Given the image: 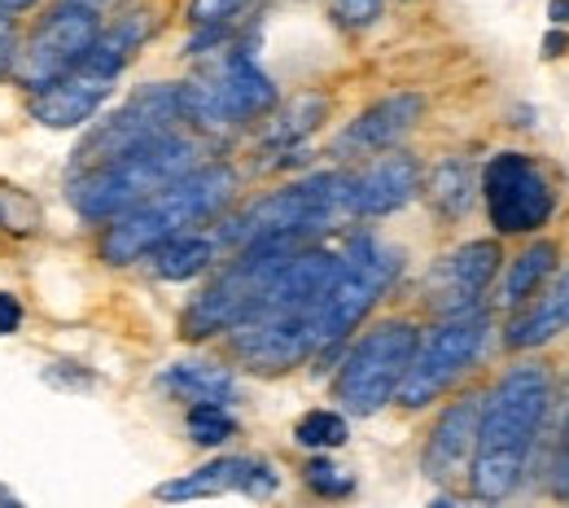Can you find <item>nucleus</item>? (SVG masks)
<instances>
[{"label": "nucleus", "instance_id": "nucleus-27", "mask_svg": "<svg viewBox=\"0 0 569 508\" xmlns=\"http://www.w3.org/2000/svg\"><path fill=\"white\" fill-rule=\"evenodd\" d=\"M44 223L40 216V202L13 185H0V228L4 232H36Z\"/></svg>", "mask_w": 569, "mask_h": 508}, {"label": "nucleus", "instance_id": "nucleus-3", "mask_svg": "<svg viewBox=\"0 0 569 508\" xmlns=\"http://www.w3.org/2000/svg\"><path fill=\"white\" fill-rule=\"evenodd\" d=\"M351 216H356L351 176L325 171V176H307V180H293L284 189L254 198L250 207H241V216H232L214 232V241L219 250H246V246L277 241V237L311 241L316 232H329Z\"/></svg>", "mask_w": 569, "mask_h": 508}, {"label": "nucleus", "instance_id": "nucleus-2", "mask_svg": "<svg viewBox=\"0 0 569 508\" xmlns=\"http://www.w3.org/2000/svg\"><path fill=\"white\" fill-rule=\"evenodd\" d=\"M237 198V171L223 162H207L198 171H189L184 180H176L171 189L153 193L137 211L110 219V228L101 232V259L123 268V263H141L158 246L198 232L202 223H211L228 202Z\"/></svg>", "mask_w": 569, "mask_h": 508}, {"label": "nucleus", "instance_id": "nucleus-22", "mask_svg": "<svg viewBox=\"0 0 569 508\" xmlns=\"http://www.w3.org/2000/svg\"><path fill=\"white\" fill-rule=\"evenodd\" d=\"M214 255H219L214 232H202V228H198V232H184V237L158 246L149 259H153V272H158L162 281H189V277H198V272L211 268Z\"/></svg>", "mask_w": 569, "mask_h": 508}, {"label": "nucleus", "instance_id": "nucleus-31", "mask_svg": "<svg viewBox=\"0 0 569 508\" xmlns=\"http://www.w3.org/2000/svg\"><path fill=\"white\" fill-rule=\"evenodd\" d=\"M277 487H281L277 469H272L268 460H259L254 474H250V482H246V496H250V500H268V496H277Z\"/></svg>", "mask_w": 569, "mask_h": 508}, {"label": "nucleus", "instance_id": "nucleus-15", "mask_svg": "<svg viewBox=\"0 0 569 508\" xmlns=\"http://www.w3.org/2000/svg\"><path fill=\"white\" fill-rule=\"evenodd\" d=\"M482 395H487V390H469V395H460V399L447 404L442 417L433 421L426 451H421V469H426L433 482L456 478V474L473 460L478 417H482Z\"/></svg>", "mask_w": 569, "mask_h": 508}, {"label": "nucleus", "instance_id": "nucleus-26", "mask_svg": "<svg viewBox=\"0 0 569 508\" xmlns=\"http://www.w3.org/2000/svg\"><path fill=\"white\" fill-rule=\"evenodd\" d=\"M184 430H189V438H193L198 447H219V442H228V438L237 435V421H232V412H228V408L198 404V408H189Z\"/></svg>", "mask_w": 569, "mask_h": 508}, {"label": "nucleus", "instance_id": "nucleus-33", "mask_svg": "<svg viewBox=\"0 0 569 508\" xmlns=\"http://www.w3.org/2000/svg\"><path fill=\"white\" fill-rule=\"evenodd\" d=\"M18 325H22V302L13 293H0V338L18 333Z\"/></svg>", "mask_w": 569, "mask_h": 508}, {"label": "nucleus", "instance_id": "nucleus-9", "mask_svg": "<svg viewBox=\"0 0 569 508\" xmlns=\"http://www.w3.org/2000/svg\"><path fill=\"white\" fill-rule=\"evenodd\" d=\"M184 123V106H180V83H149L141 88L119 114H110L106 123H97L88 132V141L74 149V176L97 171L123 153L153 146L171 132H180Z\"/></svg>", "mask_w": 569, "mask_h": 508}, {"label": "nucleus", "instance_id": "nucleus-18", "mask_svg": "<svg viewBox=\"0 0 569 508\" xmlns=\"http://www.w3.org/2000/svg\"><path fill=\"white\" fill-rule=\"evenodd\" d=\"M569 329V268L543 290L535 293L530 302H521V311L508 320L503 347L508 351H535L552 338H561Z\"/></svg>", "mask_w": 569, "mask_h": 508}, {"label": "nucleus", "instance_id": "nucleus-20", "mask_svg": "<svg viewBox=\"0 0 569 508\" xmlns=\"http://www.w3.org/2000/svg\"><path fill=\"white\" fill-rule=\"evenodd\" d=\"M158 381H162V390H171V395H176V399H184L189 408H198V404H214V408H223V404H232V399H237V377H232V368L211 363V360L171 363Z\"/></svg>", "mask_w": 569, "mask_h": 508}, {"label": "nucleus", "instance_id": "nucleus-37", "mask_svg": "<svg viewBox=\"0 0 569 508\" xmlns=\"http://www.w3.org/2000/svg\"><path fill=\"white\" fill-rule=\"evenodd\" d=\"M552 22H569V0H552Z\"/></svg>", "mask_w": 569, "mask_h": 508}, {"label": "nucleus", "instance_id": "nucleus-24", "mask_svg": "<svg viewBox=\"0 0 569 508\" xmlns=\"http://www.w3.org/2000/svg\"><path fill=\"white\" fill-rule=\"evenodd\" d=\"M325 114H329V101H325V97H316V92H307V97L289 101L281 114L272 119V128H268V146H293L298 137L316 132V128L325 123Z\"/></svg>", "mask_w": 569, "mask_h": 508}, {"label": "nucleus", "instance_id": "nucleus-11", "mask_svg": "<svg viewBox=\"0 0 569 508\" xmlns=\"http://www.w3.org/2000/svg\"><path fill=\"white\" fill-rule=\"evenodd\" d=\"M482 198H487V216L503 237H521V232H539L552 211H557V189L548 180V171L530 158V153H496L482 171Z\"/></svg>", "mask_w": 569, "mask_h": 508}, {"label": "nucleus", "instance_id": "nucleus-4", "mask_svg": "<svg viewBox=\"0 0 569 508\" xmlns=\"http://www.w3.org/2000/svg\"><path fill=\"white\" fill-rule=\"evenodd\" d=\"M198 167H202V141L171 132V137L137 149V153H123L97 171L71 176V207L92 223L119 219L137 211L141 202H149L153 193L171 189L176 180H184Z\"/></svg>", "mask_w": 569, "mask_h": 508}, {"label": "nucleus", "instance_id": "nucleus-10", "mask_svg": "<svg viewBox=\"0 0 569 508\" xmlns=\"http://www.w3.org/2000/svg\"><path fill=\"white\" fill-rule=\"evenodd\" d=\"M487 333H491V316L482 307L478 311H465V316H447L426 342L417 347V356L408 363L395 399L403 408H426V404H433L442 390H451L473 368V360L487 347Z\"/></svg>", "mask_w": 569, "mask_h": 508}, {"label": "nucleus", "instance_id": "nucleus-21", "mask_svg": "<svg viewBox=\"0 0 569 508\" xmlns=\"http://www.w3.org/2000/svg\"><path fill=\"white\" fill-rule=\"evenodd\" d=\"M557 263H561V246H557V241H530V246L508 263L503 286H499V302H503V307L530 302L535 293L552 281Z\"/></svg>", "mask_w": 569, "mask_h": 508}, {"label": "nucleus", "instance_id": "nucleus-16", "mask_svg": "<svg viewBox=\"0 0 569 508\" xmlns=\"http://www.w3.org/2000/svg\"><path fill=\"white\" fill-rule=\"evenodd\" d=\"M421 193V162L412 153H381L351 176L356 216H390Z\"/></svg>", "mask_w": 569, "mask_h": 508}, {"label": "nucleus", "instance_id": "nucleus-35", "mask_svg": "<svg viewBox=\"0 0 569 508\" xmlns=\"http://www.w3.org/2000/svg\"><path fill=\"white\" fill-rule=\"evenodd\" d=\"M40 0H0V13L9 18V13H27V9H36Z\"/></svg>", "mask_w": 569, "mask_h": 508}, {"label": "nucleus", "instance_id": "nucleus-25", "mask_svg": "<svg viewBox=\"0 0 569 508\" xmlns=\"http://www.w3.org/2000/svg\"><path fill=\"white\" fill-rule=\"evenodd\" d=\"M293 438H298V447L333 451V447H342V442L351 438V426H347L342 412H333V408H316V412H307V417L293 426Z\"/></svg>", "mask_w": 569, "mask_h": 508}, {"label": "nucleus", "instance_id": "nucleus-7", "mask_svg": "<svg viewBox=\"0 0 569 508\" xmlns=\"http://www.w3.org/2000/svg\"><path fill=\"white\" fill-rule=\"evenodd\" d=\"M417 347H421V329L412 320L395 316V320L372 325L351 347V356L342 360L338 381H333V399L342 404V417L381 412L399 395V381L417 356Z\"/></svg>", "mask_w": 569, "mask_h": 508}, {"label": "nucleus", "instance_id": "nucleus-39", "mask_svg": "<svg viewBox=\"0 0 569 508\" xmlns=\"http://www.w3.org/2000/svg\"><path fill=\"white\" fill-rule=\"evenodd\" d=\"M0 508H22L18 500H0Z\"/></svg>", "mask_w": 569, "mask_h": 508}, {"label": "nucleus", "instance_id": "nucleus-8", "mask_svg": "<svg viewBox=\"0 0 569 508\" xmlns=\"http://www.w3.org/2000/svg\"><path fill=\"white\" fill-rule=\"evenodd\" d=\"M180 106L193 128L228 132V128H241V123L268 114L277 106V88L246 49H232L214 67L180 83Z\"/></svg>", "mask_w": 569, "mask_h": 508}, {"label": "nucleus", "instance_id": "nucleus-29", "mask_svg": "<svg viewBox=\"0 0 569 508\" xmlns=\"http://www.w3.org/2000/svg\"><path fill=\"white\" fill-rule=\"evenodd\" d=\"M329 13H333L338 27H347V31H368L377 18H386V0H333Z\"/></svg>", "mask_w": 569, "mask_h": 508}, {"label": "nucleus", "instance_id": "nucleus-17", "mask_svg": "<svg viewBox=\"0 0 569 508\" xmlns=\"http://www.w3.org/2000/svg\"><path fill=\"white\" fill-rule=\"evenodd\" d=\"M421 110H426V101H421L417 92H395V97L368 106L356 123L342 132L338 149H342V153H386V149L399 146V141L417 128Z\"/></svg>", "mask_w": 569, "mask_h": 508}, {"label": "nucleus", "instance_id": "nucleus-34", "mask_svg": "<svg viewBox=\"0 0 569 508\" xmlns=\"http://www.w3.org/2000/svg\"><path fill=\"white\" fill-rule=\"evenodd\" d=\"M561 487L569 496V417H566V438H561Z\"/></svg>", "mask_w": 569, "mask_h": 508}, {"label": "nucleus", "instance_id": "nucleus-13", "mask_svg": "<svg viewBox=\"0 0 569 508\" xmlns=\"http://www.w3.org/2000/svg\"><path fill=\"white\" fill-rule=\"evenodd\" d=\"M499 246L496 241H469L456 255L442 259V268L429 277V293H433V311L447 316H465L478 311V298L487 293V286L499 272Z\"/></svg>", "mask_w": 569, "mask_h": 508}, {"label": "nucleus", "instance_id": "nucleus-30", "mask_svg": "<svg viewBox=\"0 0 569 508\" xmlns=\"http://www.w3.org/2000/svg\"><path fill=\"white\" fill-rule=\"evenodd\" d=\"M246 9V0H189V22L193 27H228L237 13Z\"/></svg>", "mask_w": 569, "mask_h": 508}, {"label": "nucleus", "instance_id": "nucleus-38", "mask_svg": "<svg viewBox=\"0 0 569 508\" xmlns=\"http://www.w3.org/2000/svg\"><path fill=\"white\" fill-rule=\"evenodd\" d=\"M429 508H465V505H456V500H447V496H442V500H433Z\"/></svg>", "mask_w": 569, "mask_h": 508}, {"label": "nucleus", "instance_id": "nucleus-19", "mask_svg": "<svg viewBox=\"0 0 569 508\" xmlns=\"http://www.w3.org/2000/svg\"><path fill=\"white\" fill-rule=\"evenodd\" d=\"M254 465H259L254 456H219V460L176 478V482H162L153 496L162 505H184V500H207V496H223V491H246Z\"/></svg>", "mask_w": 569, "mask_h": 508}, {"label": "nucleus", "instance_id": "nucleus-36", "mask_svg": "<svg viewBox=\"0 0 569 508\" xmlns=\"http://www.w3.org/2000/svg\"><path fill=\"white\" fill-rule=\"evenodd\" d=\"M62 4H79V9H110V4H123V0H62Z\"/></svg>", "mask_w": 569, "mask_h": 508}, {"label": "nucleus", "instance_id": "nucleus-12", "mask_svg": "<svg viewBox=\"0 0 569 508\" xmlns=\"http://www.w3.org/2000/svg\"><path fill=\"white\" fill-rule=\"evenodd\" d=\"M97 36H101V18L92 9L58 4L49 18H40V27L18 49V62H13L18 88L44 92L49 83H58L62 74H71L79 67V58L92 49Z\"/></svg>", "mask_w": 569, "mask_h": 508}, {"label": "nucleus", "instance_id": "nucleus-6", "mask_svg": "<svg viewBox=\"0 0 569 508\" xmlns=\"http://www.w3.org/2000/svg\"><path fill=\"white\" fill-rule=\"evenodd\" d=\"M399 277V255L372 237H356L342 255H338V268L329 277L325 293L316 298L311 307V342H316V356L342 347L363 316L377 307V298L390 290V281Z\"/></svg>", "mask_w": 569, "mask_h": 508}, {"label": "nucleus", "instance_id": "nucleus-14", "mask_svg": "<svg viewBox=\"0 0 569 508\" xmlns=\"http://www.w3.org/2000/svg\"><path fill=\"white\" fill-rule=\"evenodd\" d=\"M110 92H114V79H110V74L92 71V67L79 62L71 74H62L58 83H49L44 92H31L27 110H31V119H36L40 128L67 132V128L88 123V119L106 106Z\"/></svg>", "mask_w": 569, "mask_h": 508}, {"label": "nucleus", "instance_id": "nucleus-23", "mask_svg": "<svg viewBox=\"0 0 569 508\" xmlns=\"http://www.w3.org/2000/svg\"><path fill=\"white\" fill-rule=\"evenodd\" d=\"M429 202L433 211L447 219H460L473 207V167L465 158H442L429 176Z\"/></svg>", "mask_w": 569, "mask_h": 508}, {"label": "nucleus", "instance_id": "nucleus-1", "mask_svg": "<svg viewBox=\"0 0 569 508\" xmlns=\"http://www.w3.org/2000/svg\"><path fill=\"white\" fill-rule=\"evenodd\" d=\"M548 404H552V372L539 360L503 368V377L482 395L478 442L469 460V491L478 500L496 505L521 487L530 451L548 421Z\"/></svg>", "mask_w": 569, "mask_h": 508}, {"label": "nucleus", "instance_id": "nucleus-28", "mask_svg": "<svg viewBox=\"0 0 569 508\" xmlns=\"http://www.w3.org/2000/svg\"><path fill=\"white\" fill-rule=\"evenodd\" d=\"M307 487H311L316 496H325V500H342V496L356 491L351 474L338 469V465H329V460H311V465H307Z\"/></svg>", "mask_w": 569, "mask_h": 508}, {"label": "nucleus", "instance_id": "nucleus-5", "mask_svg": "<svg viewBox=\"0 0 569 508\" xmlns=\"http://www.w3.org/2000/svg\"><path fill=\"white\" fill-rule=\"evenodd\" d=\"M311 241H293V237H277V241H259L237 250V259L214 277L207 290L193 298V307L180 320V333L189 342H202L214 333H232L241 320H250L263 302V293L272 290V281L281 277V268L307 250Z\"/></svg>", "mask_w": 569, "mask_h": 508}, {"label": "nucleus", "instance_id": "nucleus-32", "mask_svg": "<svg viewBox=\"0 0 569 508\" xmlns=\"http://www.w3.org/2000/svg\"><path fill=\"white\" fill-rule=\"evenodd\" d=\"M13 62H18V27H13V18L0 13V79L13 74Z\"/></svg>", "mask_w": 569, "mask_h": 508}]
</instances>
